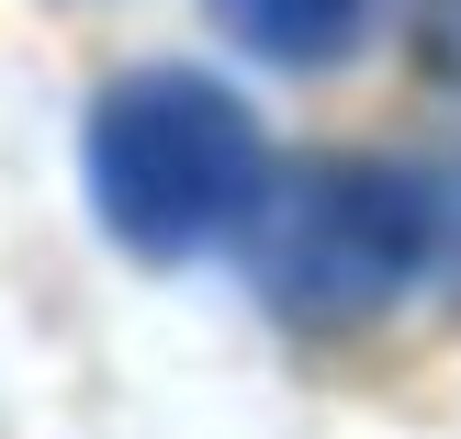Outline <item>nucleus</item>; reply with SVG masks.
Instances as JSON below:
<instances>
[{"label": "nucleus", "instance_id": "obj_3", "mask_svg": "<svg viewBox=\"0 0 461 439\" xmlns=\"http://www.w3.org/2000/svg\"><path fill=\"white\" fill-rule=\"evenodd\" d=\"M214 12H225V34H237L248 57H270V68H327V57L360 45V23H372L383 0H214Z\"/></svg>", "mask_w": 461, "mask_h": 439}, {"label": "nucleus", "instance_id": "obj_4", "mask_svg": "<svg viewBox=\"0 0 461 439\" xmlns=\"http://www.w3.org/2000/svg\"><path fill=\"white\" fill-rule=\"evenodd\" d=\"M428 68H439V79H461V0H439V12H428Z\"/></svg>", "mask_w": 461, "mask_h": 439}, {"label": "nucleus", "instance_id": "obj_2", "mask_svg": "<svg viewBox=\"0 0 461 439\" xmlns=\"http://www.w3.org/2000/svg\"><path fill=\"white\" fill-rule=\"evenodd\" d=\"M90 203L124 248L147 260H192V248L259 225V124L225 79L192 68H147V79L102 90L90 113Z\"/></svg>", "mask_w": 461, "mask_h": 439}, {"label": "nucleus", "instance_id": "obj_1", "mask_svg": "<svg viewBox=\"0 0 461 439\" xmlns=\"http://www.w3.org/2000/svg\"><path fill=\"white\" fill-rule=\"evenodd\" d=\"M248 270L293 327H360L461 282V158H315L259 203Z\"/></svg>", "mask_w": 461, "mask_h": 439}]
</instances>
